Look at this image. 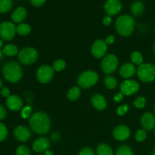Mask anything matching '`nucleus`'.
Here are the masks:
<instances>
[{
    "instance_id": "obj_1",
    "label": "nucleus",
    "mask_w": 155,
    "mask_h": 155,
    "mask_svg": "<svg viewBox=\"0 0 155 155\" xmlns=\"http://www.w3.org/2000/svg\"><path fill=\"white\" fill-rule=\"evenodd\" d=\"M29 124L30 129L39 135L46 134L51 129V120L48 115L43 111L33 114L29 120Z\"/></svg>"
},
{
    "instance_id": "obj_2",
    "label": "nucleus",
    "mask_w": 155,
    "mask_h": 155,
    "mask_svg": "<svg viewBox=\"0 0 155 155\" xmlns=\"http://www.w3.org/2000/svg\"><path fill=\"white\" fill-rule=\"evenodd\" d=\"M2 71L5 79L12 83H17L22 78V68L18 62L15 61L6 62L3 65Z\"/></svg>"
},
{
    "instance_id": "obj_3",
    "label": "nucleus",
    "mask_w": 155,
    "mask_h": 155,
    "mask_svg": "<svg viewBox=\"0 0 155 155\" xmlns=\"http://www.w3.org/2000/svg\"><path fill=\"white\" fill-rule=\"evenodd\" d=\"M135 20L132 16L124 15L118 17L115 21V28L120 36H129L135 28Z\"/></svg>"
},
{
    "instance_id": "obj_4",
    "label": "nucleus",
    "mask_w": 155,
    "mask_h": 155,
    "mask_svg": "<svg viewBox=\"0 0 155 155\" xmlns=\"http://www.w3.org/2000/svg\"><path fill=\"white\" fill-rule=\"evenodd\" d=\"M136 74L139 80L145 83H151L155 80V65L142 63L138 67Z\"/></svg>"
},
{
    "instance_id": "obj_5",
    "label": "nucleus",
    "mask_w": 155,
    "mask_h": 155,
    "mask_svg": "<svg viewBox=\"0 0 155 155\" xmlns=\"http://www.w3.org/2000/svg\"><path fill=\"white\" fill-rule=\"evenodd\" d=\"M98 75L94 71H86L81 73L77 79L79 86L83 89H89L97 83Z\"/></svg>"
},
{
    "instance_id": "obj_6",
    "label": "nucleus",
    "mask_w": 155,
    "mask_h": 155,
    "mask_svg": "<svg viewBox=\"0 0 155 155\" xmlns=\"http://www.w3.org/2000/svg\"><path fill=\"white\" fill-rule=\"evenodd\" d=\"M38 56V51L34 48L25 47L18 52V60L23 64L30 65L37 61Z\"/></svg>"
},
{
    "instance_id": "obj_7",
    "label": "nucleus",
    "mask_w": 155,
    "mask_h": 155,
    "mask_svg": "<svg viewBox=\"0 0 155 155\" xmlns=\"http://www.w3.org/2000/svg\"><path fill=\"white\" fill-rule=\"evenodd\" d=\"M16 26L11 21H4L0 24V37L2 40L10 41L16 34Z\"/></svg>"
},
{
    "instance_id": "obj_8",
    "label": "nucleus",
    "mask_w": 155,
    "mask_h": 155,
    "mask_svg": "<svg viewBox=\"0 0 155 155\" xmlns=\"http://www.w3.org/2000/svg\"><path fill=\"white\" fill-rule=\"evenodd\" d=\"M118 66V59L116 55L113 54H108L103 58L101 67L102 71L105 74H113L117 70Z\"/></svg>"
},
{
    "instance_id": "obj_9",
    "label": "nucleus",
    "mask_w": 155,
    "mask_h": 155,
    "mask_svg": "<svg viewBox=\"0 0 155 155\" xmlns=\"http://www.w3.org/2000/svg\"><path fill=\"white\" fill-rule=\"evenodd\" d=\"M53 76H54V70L52 67L47 64L42 65L38 69L37 73H36V78L39 80V83L42 84L49 83L52 80Z\"/></svg>"
},
{
    "instance_id": "obj_10",
    "label": "nucleus",
    "mask_w": 155,
    "mask_h": 155,
    "mask_svg": "<svg viewBox=\"0 0 155 155\" xmlns=\"http://www.w3.org/2000/svg\"><path fill=\"white\" fill-rule=\"evenodd\" d=\"M139 84L133 80H126L120 84V91L124 95H132L136 94L139 89Z\"/></svg>"
},
{
    "instance_id": "obj_11",
    "label": "nucleus",
    "mask_w": 155,
    "mask_h": 155,
    "mask_svg": "<svg viewBox=\"0 0 155 155\" xmlns=\"http://www.w3.org/2000/svg\"><path fill=\"white\" fill-rule=\"evenodd\" d=\"M106 14L114 16L119 13L122 9V3L120 0H107L104 5Z\"/></svg>"
},
{
    "instance_id": "obj_12",
    "label": "nucleus",
    "mask_w": 155,
    "mask_h": 155,
    "mask_svg": "<svg viewBox=\"0 0 155 155\" xmlns=\"http://www.w3.org/2000/svg\"><path fill=\"white\" fill-rule=\"evenodd\" d=\"M107 49V45L102 39H96L92 46V53L96 58H101L105 54Z\"/></svg>"
},
{
    "instance_id": "obj_13",
    "label": "nucleus",
    "mask_w": 155,
    "mask_h": 155,
    "mask_svg": "<svg viewBox=\"0 0 155 155\" xmlns=\"http://www.w3.org/2000/svg\"><path fill=\"white\" fill-rule=\"evenodd\" d=\"M14 136L17 140L25 142L31 137V132L25 126H18L14 130Z\"/></svg>"
},
{
    "instance_id": "obj_14",
    "label": "nucleus",
    "mask_w": 155,
    "mask_h": 155,
    "mask_svg": "<svg viewBox=\"0 0 155 155\" xmlns=\"http://www.w3.org/2000/svg\"><path fill=\"white\" fill-rule=\"evenodd\" d=\"M113 136L116 140L120 141V142L127 140L130 136V128L126 125L117 126L114 130Z\"/></svg>"
},
{
    "instance_id": "obj_15",
    "label": "nucleus",
    "mask_w": 155,
    "mask_h": 155,
    "mask_svg": "<svg viewBox=\"0 0 155 155\" xmlns=\"http://www.w3.org/2000/svg\"><path fill=\"white\" fill-rule=\"evenodd\" d=\"M141 124L142 128L146 131L154 130L155 129V115L150 112L145 113L141 118Z\"/></svg>"
},
{
    "instance_id": "obj_16",
    "label": "nucleus",
    "mask_w": 155,
    "mask_h": 155,
    "mask_svg": "<svg viewBox=\"0 0 155 155\" xmlns=\"http://www.w3.org/2000/svg\"><path fill=\"white\" fill-rule=\"evenodd\" d=\"M23 100L17 95H11L6 98V105L9 110L17 111L22 108Z\"/></svg>"
},
{
    "instance_id": "obj_17",
    "label": "nucleus",
    "mask_w": 155,
    "mask_h": 155,
    "mask_svg": "<svg viewBox=\"0 0 155 155\" xmlns=\"http://www.w3.org/2000/svg\"><path fill=\"white\" fill-rule=\"evenodd\" d=\"M50 147L49 139L45 137L38 138L37 139L33 142L32 145V148L34 151L37 153L45 152V151L48 150Z\"/></svg>"
},
{
    "instance_id": "obj_18",
    "label": "nucleus",
    "mask_w": 155,
    "mask_h": 155,
    "mask_svg": "<svg viewBox=\"0 0 155 155\" xmlns=\"http://www.w3.org/2000/svg\"><path fill=\"white\" fill-rule=\"evenodd\" d=\"M91 102H92L93 107L98 110H102L107 107V101L104 95H101V94H94L91 98Z\"/></svg>"
},
{
    "instance_id": "obj_19",
    "label": "nucleus",
    "mask_w": 155,
    "mask_h": 155,
    "mask_svg": "<svg viewBox=\"0 0 155 155\" xmlns=\"http://www.w3.org/2000/svg\"><path fill=\"white\" fill-rule=\"evenodd\" d=\"M27 12L25 8L20 6L16 8L12 14V20L15 24H21L27 18Z\"/></svg>"
},
{
    "instance_id": "obj_20",
    "label": "nucleus",
    "mask_w": 155,
    "mask_h": 155,
    "mask_svg": "<svg viewBox=\"0 0 155 155\" xmlns=\"http://www.w3.org/2000/svg\"><path fill=\"white\" fill-rule=\"evenodd\" d=\"M136 73V69L133 63H125L120 67L119 74L123 78L128 79L133 77Z\"/></svg>"
},
{
    "instance_id": "obj_21",
    "label": "nucleus",
    "mask_w": 155,
    "mask_h": 155,
    "mask_svg": "<svg viewBox=\"0 0 155 155\" xmlns=\"http://www.w3.org/2000/svg\"><path fill=\"white\" fill-rule=\"evenodd\" d=\"M145 6L144 3L141 1H136L132 4L130 11L134 16H140L144 13Z\"/></svg>"
},
{
    "instance_id": "obj_22",
    "label": "nucleus",
    "mask_w": 155,
    "mask_h": 155,
    "mask_svg": "<svg viewBox=\"0 0 155 155\" xmlns=\"http://www.w3.org/2000/svg\"><path fill=\"white\" fill-rule=\"evenodd\" d=\"M96 155H114V151L110 145L105 143H101L97 147Z\"/></svg>"
},
{
    "instance_id": "obj_23",
    "label": "nucleus",
    "mask_w": 155,
    "mask_h": 155,
    "mask_svg": "<svg viewBox=\"0 0 155 155\" xmlns=\"http://www.w3.org/2000/svg\"><path fill=\"white\" fill-rule=\"evenodd\" d=\"M2 52L4 55L8 56V57H13L18 54V48L15 44H7L2 48Z\"/></svg>"
},
{
    "instance_id": "obj_24",
    "label": "nucleus",
    "mask_w": 155,
    "mask_h": 155,
    "mask_svg": "<svg viewBox=\"0 0 155 155\" xmlns=\"http://www.w3.org/2000/svg\"><path fill=\"white\" fill-rule=\"evenodd\" d=\"M81 95V91L78 86H74L68 90L67 97L70 101H76L80 98Z\"/></svg>"
},
{
    "instance_id": "obj_25",
    "label": "nucleus",
    "mask_w": 155,
    "mask_h": 155,
    "mask_svg": "<svg viewBox=\"0 0 155 155\" xmlns=\"http://www.w3.org/2000/svg\"><path fill=\"white\" fill-rule=\"evenodd\" d=\"M31 27L30 24H26V23H21L18 24L16 27V31L21 36H27L29 33L31 32Z\"/></svg>"
},
{
    "instance_id": "obj_26",
    "label": "nucleus",
    "mask_w": 155,
    "mask_h": 155,
    "mask_svg": "<svg viewBox=\"0 0 155 155\" xmlns=\"http://www.w3.org/2000/svg\"><path fill=\"white\" fill-rule=\"evenodd\" d=\"M130 60L133 62V64L136 65H141L143 62V56H142V53L139 51H135L131 53L130 55Z\"/></svg>"
},
{
    "instance_id": "obj_27",
    "label": "nucleus",
    "mask_w": 155,
    "mask_h": 155,
    "mask_svg": "<svg viewBox=\"0 0 155 155\" xmlns=\"http://www.w3.org/2000/svg\"><path fill=\"white\" fill-rule=\"evenodd\" d=\"M12 0H0V13H7L12 8Z\"/></svg>"
},
{
    "instance_id": "obj_28",
    "label": "nucleus",
    "mask_w": 155,
    "mask_h": 155,
    "mask_svg": "<svg viewBox=\"0 0 155 155\" xmlns=\"http://www.w3.org/2000/svg\"><path fill=\"white\" fill-rule=\"evenodd\" d=\"M104 83L109 89H114L117 86V80L111 76H107L104 80Z\"/></svg>"
},
{
    "instance_id": "obj_29",
    "label": "nucleus",
    "mask_w": 155,
    "mask_h": 155,
    "mask_svg": "<svg viewBox=\"0 0 155 155\" xmlns=\"http://www.w3.org/2000/svg\"><path fill=\"white\" fill-rule=\"evenodd\" d=\"M65 68H66V62L63 59H57L52 64L53 70L56 72L62 71Z\"/></svg>"
},
{
    "instance_id": "obj_30",
    "label": "nucleus",
    "mask_w": 155,
    "mask_h": 155,
    "mask_svg": "<svg viewBox=\"0 0 155 155\" xmlns=\"http://www.w3.org/2000/svg\"><path fill=\"white\" fill-rule=\"evenodd\" d=\"M116 155H133V151L128 145H120L117 149Z\"/></svg>"
},
{
    "instance_id": "obj_31",
    "label": "nucleus",
    "mask_w": 155,
    "mask_h": 155,
    "mask_svg": "<svg viewBox=\"0 0 155 155\" xmlns=\"http://www.w3.org/2000/svg\"><path fill=\"white\" fill-rule=\"evenodd\" d=\"M147 138V133L146 130H145L144 129L142 130H139L136 133L135 135V139L138 142H142L146 139Z\"/></svg>"
},
{
    "instance_id": "obj_32",
    "label": "nucleus",
    "mask_w": 155,
    "mask_h": 155,
    "mask_svg": "<svg viewBox=\"0 0 155 155\" xmlns=\"http://www.w3.org/2000/svg\"><path fill=\"white\" fill-rule=\"evenodd\" d=\"M16 155H31V151L26 145H20L16 150Z\"/></svg>"
},
{
    "instance_id": "obj_33",
    "label": "nucleus",
    "mask_w": 155,
    "mask_h": 155,
    "mask_svg": "<svg viewBox=\"0 0 155 155\" xmlns=\"http://www.w3.org/2000/svg\"><path fill=\"white\" fill-rule=\"evenodd\" d=\"M133 104L136 107L139 109H142L143 107H145V104H146V99L144 97H138L135 99L134 102H133Z\"/></svg>"
},
{
    "instance_id": "obj_34",
    "label": "nucleus",
    "mask_w": 155,
    "mask_h": 155,
    "mask_svg": "<svg viewBox=\"0 0 155 155\" xmlns=\"http://www.w3.org/2000/svg\"><path fill=\"white\" fill-rule=\"evenodd\" d=\"M8 136V129L2 123H0V142L5 140Z\"/></svg>"
},
{
    "instance_id": "obj_35",
    "label": "nucleus",
    "mask_w": 155,
    "mask_h": 155,
    "mask_svg": "<svg viewBox=\"0 0 155 155\" xmlns=\"http://www.w3.org/2000/svg\"><path fill=\"white\" fill-rule=\"evenodd\" d=\"M32 116V108L30 106H25L21 110V117L24 119H28Z\"/></svg>"
},
{
    "instance_id": "obj_36",
    "label": "nucleus",
    "mask_w": 155,
    "mask_h": 155,
    "mask_svg": "<svg viewBox=\"0 0 155 155\" xmlns=\"http://www.w3.org/2000/svg\"><path fill=\"white\" fill-rule=\"evenodd\" d=\"M129 109H130V106L128 104H122V105L118 107L117 110V113L119 116H124L128 111Z\"/></svg>"
},
{
    "instance_id": "obj_37",
    "label": "nucleus",
    "mask_w": 155,
    "mask_h": 155,
    "mask_svg": "<svg viewBox=\"0 0 155 155\" xmlns=\"http://www.w3.org/2000/svg\"><path fill=\"white\" fill-rule=\"evenodd\" d=\"M78 155H96L95 154V151L92 149L91 148L89 147H86V148H83L81 151H80Z\"/></svg>"
},
{
    "instance_id": "obj_38",
    "label": "nucleus",
    "mask_w": 155,
    "mask_h": 155,
    "mask_svg": "<svg viewBox=\"0 0 155 155\" xmlns=\"http://www.w3.org/2000/svg\"><path fill=\"white\" fill-rule=\"evenodd\" d=\"M112 21H113V19H112L111 16L107 15L104 16L102 20V23L104 26H110L112 24Z\"/></svg>"
},
{
    "instance_id": "obj_39",
    "label": "nucleus",
    "mask_w": 155,
    "mask_h": 155,
    "mask_svg": "<svg viewBox=\"0 0 155 155\" xmlns=\"http://www.w3.org/2000/svg\"><path fill=\"white\" fill-rule=\"evenodd\" d=\"M0 93H1L2 96L5 97V98H7L8 97L10 96V89L8 87H2L0 90Z\"/></svg>"
},
{
    "instance_id": "obj_40",
    "label": "nucleus",
    "mask_w": 155,
    "mask_h": 155,
    "mask_svg": "<svg viewBox=\"0 0 155 155\" xmlns=\"http://www.w3.org/2000/svg\"><path fill=\"white\" fill-rule=\"evenodd\" d=\"M46 0H30V2L35 7H40L43 5Z\"/></svg>"
},
{
    "instance_id": "obj_41",
    "label": "nucleus",
    "mask_w": 155,
    "mask_h": 155,
    "mask_svg": "<svg viewBox=\"0 0 155 155\" xmlns=\"http://www.w3.org/2000/svg\"><path fill=\"white\" fill-rule=\"evenodd\" d=\"M7 115V111L3 105L0 104V120H2L6 117Z\"/></svg>"
},
{
    "instance_id": "obj_42",
    "label": "nucleus",
    "mask_w": 155,
    "mask_h": 155,
    "mask_svg": "<svg viewBox=\"0 0 155 155\" xmlns=\"http://www.w3.org/2000/svg\"><path fill=\"white\" fill-rule=\"evenodd\" d=\"M105 42L107 43V45H111L114 42H115V37L113 35H109L108 36H107L105 39Z\"/></svg>"
},
{
    "instance_id": "obj_43",
    "label": "nucleus",
    "mask_w": 155,
    "mask_h": 155,
    "mask_svg": "<svg viewBox=\"0 0 155 155\" xmlns=\"http://www.w3.org/2000/svg\"><path fill=\"white\" fill-rule=\"evenodd\" d=\"M124 95L122 93V92H119V93H117L116 95L114 96V100L117 102H120V101H122L124 99Z\"/></svg>"
},
{
    "instance_id": "obj_44",
    "label": "nucleus",
    "mask_w": 155,
    "mask_h": 155,
    "mask_svg": "<svg viewBox=\"0 0 155 155\" xmlns=\"http://www.w3.org/2000/svg\"><path fill=\"white\" fill-rule=\"evenodd\" d=\"M59 139H60V136H59L58 133H54V134H52V136H51V139H52L53 141H58L59 140Z\"/></svg>"
},
{
    "instance_id": "obj_45",
    "label": "nucleus",
    "mask_w": 155,
    "mask_h": 155,
    "mask_svg": "<svg viewBox=\"0 0 155 155\" xmlns=\"http://www.w3.org/2000/svg\"><path fill=\"white\" fill-rule=\"evenodd\" d=\"M44 155H54V154H53L52 151H50V150H47V151H45V152H44Z\"/></svg>"
},
{
    "instance_id": "obj_46",
    "label": "nucleus",
    "mask_w": 155,
    "mask_h": 155,
    "mask_svg": "<svg viewBox=\"0 0 155 155\" xmlns=\"http://www.w3.org/2000/svg\"><path fill=\"white\" fill-rule=\"evenodd\" d=\"M3 57H4V54H3V52H2V50L0 49V61L2 60Z\"/></svg>"
},
{
    "instance_id": "obj_47",
    "label": "nucleus",
    "mask_w": 155,
    "mask_h": 155,
    "mask_svg": "<svg viewBox=\"0 0 155 155\" xmlns=\"http://www.w3.org/2000/svg\"><path fill=\"white\" fill-rule=\"evenodd\" d=\"M2 45H3V40L2 39H0V49L2 48Z\"/></svg>"
},
{
    "instance_id": "obj_48",
    "label": "nucleus",
    "mask_w": 155,
    "mask_h": 155,
    "mask_svg": "<svg viewBox=\"0 0 155 155\" xmlns=\"http://www.w3.org/2000/svg\"><path fill=\"white\" fill-rule=\"evenodd\" d=\"M2 85H3V82H2V80L0 79V90H1V89L2 88Z\"/></svg>"
},
{
    "instance_id": "obj_49",
    "label": "nucleus",
    "mask_w": 155,
    "mask_h": 155,
    "mask_svg": "<svg viewBox=\"0 0 155 155\" xmlns=\"http://www.w3.org/2000/svg\"><path fill=\"white\" fill-rule=\"evenodd\" d=\"M153 51H154V54H155V44H154V45H153Z\"/></svg>"
},
{
    "instance_id": "obj_50",
    "label": "nucleus",
    "mask_w": 155,
    "mask_h": 155,
    "mask_svg": "<svg viewBox=\"0 0 155 155\" xmlns=\"http://www.w3.org/2000/svg\"><path fill=\"white\" fill-rule=\"evenodd\" d=\"M151 155H155V148L154 149V151H152V154H151Z\"/></svg>"
},
{
    "instance_id": "obj_51",
    "label": "nucleus",
    "mask_w": 155,
    "mask_h": 155,
    "mask_svg": "<svg viewBox=\"0 0 155 155\" xmlns=\"http://www.w3.org/2000/svg\"><path fill=\"white\" fill-rule=\"evenodd\" d=\"M154 115H155V104H154Z\"/></svg>"
},
{
    "instance_id": "obj_52",
    "label": "nucleus",
    "mask_w": 155,
    "mask_h": 155,
    "mask_svg": "<svg viewBox=\"0 0 155 155\" xmlns=\"http://www.w3.org/2000/svg\"><path fill=\"white\" fill-rule=\"evenodd\" d=\"M154 136H155V129H154Z\"/></svg>"
},
{
    "instance_id": "obj_53",
    "label": "nucleus",
    "mask_w": 155,
    "mask_h": 155,
    "mask_svg": "<svg viewBox=\"0 0 155 155\" xmlns=\"http://www.w3.org/2000/svg\"><path fill=\"white\" fill-rule=\"evenodd\" d=\"M154 34H155V29H154Z\"/></svg>"
}]
</instances>
